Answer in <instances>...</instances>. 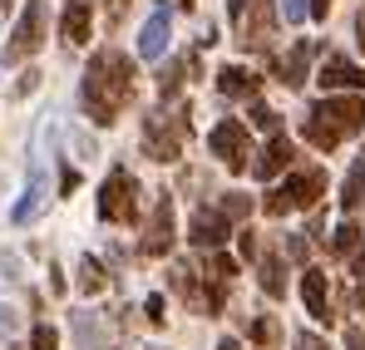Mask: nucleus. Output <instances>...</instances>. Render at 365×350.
<instances>
[{
    "mask_svg": "<svg viewBox=\"0 0 365 350\" xmlns=\"http://www.w3.org/2000/svg\"><path fill=\"white\" fill-rule=\"evenodd\" d=\"M40 202H45V182L40 177H30V187H25V197L10 207V222L15 227H25V222H35V212H40Z\"/></svg>",
    "mask_w": 365,
    "mask_h": 350,
    "instance_id": "20",
    "label": "nucleus"
},
{
    "mask_svg": "<svg viewBox=\"0 0 365 350\" xmlns=\"http://www.w3.org/2000/svg\"><path fill=\"white\" fill-rule=\"evenodd\" d=\"M321 89L326 94H336V89H365V69L351 64L346 55H326V64H321Z\"/></svg>",
    "mask_w": 365,
    "mask_h": 350,
    "instance_id": "10",
    "label": "nucleus"
},
{
    "mask_svg": "<svg viewBox=\"0 0 365 350\" xmlns=\"http://www.w3.org/2000/svg\"><path fill=\"white\" fill-rule=\"evenodd\" d=\"M262 207H267V217H287V212H292V192H287V187H272Z\"/></svg>",
    "mask_w": 365,
    "mask_h": 350,
    "instance_id": "30",
    "label": "nucleus"
},
{
    "mask_svg": "<svg viewBox=\"0 0 365 350\" xmlns=\"http://www.w3.org/2000/svg\"><path fill=\"white\" fill-rule=\"evenodd\" d=\"M89 25H94V0H69L64 5V40L69 45H84L89 40Z\"/></svg>",
    "mask_w": 365,
    "mask_h": 350,
    "instance_id": "17",
    "label": "nucleus"
},
{
    "mask_svg": "<svg viewBox=\"0 0 365 350\" xmlns=\"http://www.w3.org/2000/svg\"><path fill=\"white\" fill-rule=\"evenodd\" d=\"M311 55H316V45H311V40L292 45V55L277 64V79H282L287 89H302V84H306V69H311Z\"/></svg>",
    "mask_w": 365,
    "mask_h": 350,
    "instance_id": "16",
    "label": "nucleus"
},
{
    "mask_svg": "<svg viewBox=\"0 0 365 350\" xmlns=\"http://www.w3.org/2000/svg\"><path fill=\"white\" fill-rule=\"evenodd\" d=\"M148 321L163 326V296H148Z\"/></svg>",
    "mask_w": 365,
    "mask_h": 350,
    "instance_id": "37",
    "label": "nucleus"
},
{
    "mask_svg": "<svg viewBox=\"0 0 365 350\" xmlns=\"http://www.w3.org/2000/svg\"><path fill=\"white\" fill-rule=\"evenodd\" d=\"M79 287H84L89 296H99L104 287H109V272H104L94 257H84V262H79Z\"/></svg>",
    "mask_w": 365,
    "mask_h": 350,
    "instance_id": "26",
    "label": "nucleus"
},
{
    "mask_svg": "<svg viewBox=\"0 0 365 350\" xmlns=\"http://www.w3.org/2000/svg\"><path fill=\"white\" fill-rule=\"evenodd\" d=\"M302 133H306V143H311V148H316V153H336V143H341V138H346V133H341V128H336V123H331V118L321 114V109H311V114H306Z\"/></svg>",
    "mask_w": 365,
    "mask_h": 350,
    "instance_id": "15",
    "label": "nucleus"
},
{
    "mask_svg": "<svg viewBox=\"0 0 365 350\" xmlns=\"http://www.w3.org/2000/svg\"><path fill=\"white\" fill-rule=\"evenodd\" d=\"M207 148H212V153H217L232 173H247V168L257 163V158H252L257 148H252V133H247L242 118H222V123L207 133Z\"/></svg>",
    "mask_w": 365,
    "mask_h": 350,
    "instance_id": "4",
    "label": "nucleus"
},
{
    "mask_svg": "<svg viewBox=\"0 0 365 350\" xmlns=\"http://www.w3.org/2000/svg\"><path fill=\"white\" fill-rule=\"evenodd\" d=\"M237 242H242V252H247V257L257 252V237H252V227H242V232H237Z\"/></svg>",
    "mask_w": 365,
    "mask_h": 350,
    "instance_id": "40",
    "label": "nucleus"
},
{
    "mask_svg": "<svg viewBox=\"0 0 365 350\" xmlns=\"http://www.w3.org/2000/svg\"><path fill=\"white\" fill-rule=\"evenodd\" d=\"M217 89H222L227 99H252V94H257V74L242 69V64H222V69H217Z\"/></svg>",
    "mask_w": 365,
    "mask_h": 350,
    "instance_id": "18",
    "label": "nucleus"
},
{
    "mask_svg": "<svg viewBox=\"0 0 365 350\" xmlns=\"http://www.w3.org/2000/svg\"><path fill=\"white\" fill-rule=\"evenodd\" d=\"M178 5H182V10H192V5H197V0H178Z\"/></svg>",
    "mask_w": 365,
    "mask_h": 350,
    "instance_id": "49",
    "label": "nucleus"
},
{
    "mask_svg": "<svg viewBox=\"0 0 365 350\" xmlns=\"http://www.w3.org/2000/svg\"><path fill=\"white\" fill-rule=\"evenodd\" d=\"M356 40H361V50H365V15H361V25H356Z\"/></svg>",
    "mask_w": 365,
    "mask_h": 350,
    "instance_id": "47",
    "label": "nucleus"
},
{
    "mask_svg": "<svg viewBox=\"0 0 365 350\" xmlns=\"http://www.w3.org/2000/svg\"><path fill=\"white\" fill-rule=\"evenodd\" d=\"M361 247H365V232L356 227V222H341L336 237H331V252H336V257H356Z\"/></svg>",
    "mask_w": 365,
    "mask_h": 350,
    "instance_id": "23",
    "label": "nucleus"
},
{
    "mask_svg": "<svg viewBox=\"0 0 365 350\" xmlns=\"http://www.w3.org/2000/svg\"><path fill=\"white\" fill-rule=\"evenodd\" d=\"M15 331H20V311L15 306H0V341H10Z\"/></svg>",
    "mask_w": 365,
    "mask_h": 350,
    "instance_id": "34",
    "label": "nucleus"
},
{
    "mask_svg": "<svg viewBox=\"0 0 365 350\" xmlns=\"http://www.w3.org/2000/svg\"><path fill=\"white\" fill-rule=\"evenodd\" d=\"M99 217L104 222H133L138 217V177L128 168H114L99 187Z\"/></svg>",
    "mask_w": 365,
    "mask_h": 350,
    "instance_id": "3",
    "label": "nucleus"
},
{
    "mask_svg": "<svg viewBox=\"0 0 365 350\" xmlns=\"http://www.w3.org/2000/svg\"><path fill=\"white\" fill-rule=\"evenodd\" d=\"M217 350H242V341H232V336H227V341H217Z\"/></svg>",
    "mask_w": 365,
    "mask_h": 350,
    "instance_id": "46",
    "label": "nucleus"
},
{
    "mask_svg": "<svg viewBox=\"0 0 365 350\" xmlns=\"http://www.w3.org/2000/svg\"><path fill=\"white\" fill-rule=\"evenodd\" d=\"M257 272H262V292L267 296H287V277H282L287 267H282V257H262Z\"/></svg>",
    "mask_w": 365,
    "mask_h": 350,
    "instance_id": "24",
    "label": "nucleus"
},
{
    "mask_svg": "<svg viewBox=\"0 0 365 350\" xmlns=\"http://www.w3.org/2000/svg\"><path fill=\"white\" fill-rule=\"evenodd\" d=\"M287 252H292V257L302 262V257H306V242H302V237H287Z\"/></svg>",
    "mask_w": 365,
    "mask_h": 350,
    "instance_id": "42",
    "label": "nucleus"
},
{
    "mask_svg": "<svg viewBox=\"0 0 365 350\" xmlns=\"http://www.w3.org/2000/svg\"><path fill=\"white\" fill-rule=\"evenodd\" d=\"M311 242H326V217H311Z\"/></svg>",
    "mask_w": 365,
    "mask_h": 350,
    "instance_id": "41",
    "label": "nucleus"
},
{
    "mask_svg": "<svg viewBox=\"0 0 365 350\" xmlns=\"http://www.w3.org/2000/svg\"><path fill=\"white\" fill-rule=\"evenodd\" d=\"M277 341H282V326H277L272 316H257V321H252V346L257 350H277Z\"/></svg>",
    "mask_w": 365,
    "mask_h": 350,
    "instance_id": "27",
    "label": "nucleus"
},
{
    "mask_svg": "<svg viewBox=\"0 0 365 350\" xmlns=\"http://www.w3.org/2000/svg\"><path fill=\"white\" fill-rule=\"evenodd\" d=\"M292 158H297V143H292L287 133H277V138L262 148V158L252 163V173H257V177H277L282 168H292Z\"/></svg>",
    "mask_w": 365,
    "mask_h": 350,
    "instance_id": "14",
    "label": "nucleus"
},
{
    "mask_svg": "<svg viewBox=\"0 0 365 350\" xmlns=\"http://www.w3.org/2000/svg\"><path fill=\"white\" fill-rule=\"evenodd\" d=\"M316 109L331 118L341 133H356V128H365V99H361V94H326Z\"/></svg>",
    "mask_w": 365,
    "mask_h": 350,
    "instance_id": "9",
    "label": "nucleus"
},
{
    "mask_svg": "<svg viewBox=\"0 0 365 350\" xmlns=\"http://www.w3.org/2000/svg\"><path fill=\"white\" fill-rule=\"evenodd\" d=\"M192 69H197V55H178L173 64H163V74H158V94H163V99H173Z\"/></svg>",
    "mask_w": 365,
    "mask_h": 350,
    "instance_id": "19",
    "label": "nucleus"
},
{
    "mask_svg": "<svg viewBox=\"0 0 365 350\" xmlns=\"http://www.w3.org/2000/svg\"><path fill=\"white\" fill-rule=\"evenodd\" d=\"M45 45V0H30L25 5V15H20V25L10 30V40H5V59L10 64H20V59H30L35 50Z\"/></svg>",
    "mask_w": 365,
    "mask_h": 350,
    "instance_id": "5",
    "label": "nucleus"
},
{
    "mask_svg": "<svg viewBox=\"0 0 365 350\" xmlns=\"http://www.w3.org/2000/svg\"><path fill=\"white\" fill-rule=\"evenodd\" d=\"M182 138H187V109L168 114V109H153L143 118V153L153 163H173L182 153Z\"/></svg>",
    "mask_w": 365,
    "mask_h": 350,
    "instance_id": "2",
    "label": "nucleus"
},
{
    "mask_svg": "<svg viewBox=\"0 0 365 350\" xmlns=\"http://www.w3.org/2000/svg\"><path fill=\"white\" fill-rule=\"evenodd\" d=\"M282 187L292 192V207H316V197L326 192V168H302V173L287 177Z\"/></svg>",
    "mask_w": 365,
    "mask_h": 350,
    "instance_id": "11",
    "label": "nucleus"
},
{
    "mask_svg": "<svg viewBox=\"0 0 365 350\" xmlns=\"http://www.w3.org/2000/svg\"><path fill=\"white\" fill-rule=\"evenodd\" d=\"M252 5H257V0H227V15H232V20L242 25V20H247V10H252Z\"/></svg>",
    "mask_w": 365,
    "mask_h": 350,
    "instance_id": "36",
    "label": "nucleus"
},
{
    "mask_svg": "<svg viewBox=\"0 0 365 350\" xmlns=\"http://www.w3.org/2000/svg\"><path fill=\"white\" fill-rule=\"evenodd\" d=\"M74 331H79L84 350H109V336H104V326H99L89 311H74Z\"/></svg>",
    "mask_w": 365,
    "mask_h": 350,
    "instance_id": "22",
    "label": "nucleus"
},
{
    "mask_svg": "<svg viewBox=\"0 0 365 350\" xmlns=\"http://www.w3.org/2000/svg\"><path fill=\"white\" fill-rule=\"evenodd\" d=\"M207 277H217V282H227V287H232V277H237V262H232L227 252H207Z\"/></svg>",
    "mask_w": 365,
    "mask_h": 350,
    "instance_id": "28",
    "label": "nucleus"
},
{
    "mask_svg": "<svg viewBox=\"0 0 365 350\" xmlns=\"http://www.w3.org/2000/svg\"><path fill=\"white\" fill-rule=\"evenodd\" d=\"M123 20V0H109V25H119Z\"/></svg>",
    "mask_w": 365,
    "mask_h": 350,
    "instance_id": "44",
    "label": "nucleus"
},
{
    "mask_svg": "<svg viewBox=\"0 0 365 350\" xmlns=\"http://www.w3.org/2000/svg\"><path fill=\"white\" fill-rule=\"evenodd\" d=\"M302 301H306V311L316 316V321H336V311H331V287H326V272H306L302 277Z\"/></svg>",
    "mask_w": 365,
    "mask_h": 350,
    "instance_id": "13",
    "label": "nucleus"
},
{
    "mask_svg": "<svg viewBox=\"0 0 365 350\" xmlns=\"http://www.w3.org/2000/svg\"><path fill=\"white\" fill-rule=\"evenodd\" d=\"M60 187H64V192H74V187H79V173H74V168H64V177H60Z\"/></svg>",
    "mask_w": 365,
    "mask_h": 350,
    "instance_id": "43",
    "label": "nucleus"
},
{
    "mask_svg": "<svg viewBox=\"0 0 365 350\" xmlns=\"http://www.w3.org/2000/svg\"><path fill=\"white\" fill-rule=\"evenodd\" d=\"M168 35H173V20H168V10H153L148 20H143V35H138V55L143 59H158L168 50Z\"/></svg>",
    "mask_w": 365,
    "mask_h": 350,
    "instance_id": "12",
    "label": "nucleus"
},
{
    "mask_svg": "<svg viewBox=\"0 0 365 350\" xmlns=\"http://www.w3.org/2000/svg\"><path fill=\"white\" fill-rule=\"evenodd\" d=\"M252 123H257V128H267L272 138L282 133V118H277V109H267V104H252Z\"/></svg>",
    "mask_w": 365,
    "mask_h": 350,
    "instance_id": "31",
    "label": "nucleus"
},
{
    "mask_svg": "<svg viewBox=\"0 0 365 350\" xmlns=\"http://www.w3.org/2000/svg\"><path fill=\"white\" fill-rule=\"evenodd\" d=\"M297 350H331V346H326L321 336H311V331H302V336H297Z\"/></svg>",
    "mask_w": 365,
    "mask_h": 350,
    "instance_id": "35",
    "label": "nucleus"
},
{
    "mask_svg": "<svg viewBox=\"0 0 365 350\" xmlns=\"http://www.w3.org/2000/svg\"><path fill=\"white\" fill-rule=\"evenodd\" d=\"M356 306H361V311H365V282H361V287H356Z\"/></svg>",
    "mask_w": 365,
    "mask_h": 350,
    "instance_id": "48",
    "label": "nucleus"
},
{
    "mask_svg": "<svg viewBox=\"0 0 365 350\" xmlns=\"http://www.w3.org/2000/svg\"><path fill=\"white\" fill-rule=\"evenodd\" d=\"M30 350H60V331L40 321V326H35V336H30Z\"/></svg>",
    "mask_w": 365,
    "mask_h": 350,
    "instance_id": "32",
    "label": "nucleus"
},
{
    "mask_svg": "<svg viewBox=\"0 0 365 350\" xmlns=\"http://www.w3.org/2000/svg\"><path fill=\"white\" fill-rule=\"evenodd\" d=\"M222 212H227L232 222H247V212H252V197H247V192H227V197H222Z\"/></svg>",
    "mask_w": 365,
    "mask_h": 350,
    "instance_id": "29",
    "label": "nucleus"
},
{
    "mask_svg": "<svg viewBox=\"0 0 365 350\" xmlns=\"http://www.w3.org/2000/svg\"><path fill=\"white\" fill-rule=\"evenodd\" d=\"M326 10H331V0H311V15L316 20H326Z\"/></svg>",
    "mask_w": 365,
    "mask_h": 350,
    "instance_id": "45",
    "label": "nucleus"
},
{
    "mask_svg": "<svg viewBox=\"0 0 365 350\" xmlns=\"http://www.w3.org/2000/svg\"><path fill=\"white\" fill-rule=\"evenodd\" d=\"M346 350H365V331H361V326L346 331Z\"/></svg>",
    "mask_w": 365,
    "mask_h": 350,
    "instance_id": "38",
    "label": "nucleus"
},
{
    "mask_svg": "<svg viewBox=\"0 0 365 350\" xmlns=\"http://www.w3.org/2000/svg\"><path fill=\"white\" fill-rule=\"evenodd\" d=\"M361 202H365V153L351 163V177H346V187H341V207H346V212H356Z\"/></svg>",
    "mask_w": 365,
    "mask_h": 350,
    "instance_id": "21",
    "label": "nucleus"
},
{
    "mask_svg": "<svg viewBox=\"0 0 365 350\" xmlns=\"http://www.w3.org/2000/svg\"><path fill=\"white\" fill-rule=\"evenodd\" d=\"M79 99H84V109H89V118L99 128H109L123 114V104L133 99V64H128V55L123 50H99L89 59V69H84Z\"/></svg>",
    "mask_w": 365,
    "mask_h": 350,
    "instance_id": "1",
    "label": "nucleus"
},
{
    "mask_svg": "<svg viewBox=\"0 0 365 350\" xmlns=\"http://www.w3.org/2000/svg\"><path fill=\"white\" fill-rule=\"evenodd\" d=\"M282 15H287V25H302L311 15V0H282Z\"/></svg>",
    "mask_w": 365,
    "mask_h": 350,
    "instance_id": "33",
    "label": "nucleus"
},
{
    "mask_svg": "<svg viewBox=\"0 0 365 350\" xmlns=\"http://www.w3.org/2000/svg\"><path fill=\"white\" fill-rule=\"evenodd\" d=\"M168 247H173V197H168V192H158V202H153V212H148V227H143L138 252H143V257H168Z\"/></svg>",
    "mask_w": 365,
    "mask_h": 350,
    "instance_id": "7",
    "label": "nucleus"
},
{
    "mask_svg": "<svg viewBox=\"0 0 365 350\" xmlns=\"http://www.w3.org/2000/svg\"><path fill=\"white\" fill-rule=\"evenodd\" d=\"M173 287H178V296H187V301L202 311V296H197V267H187V262H173Z\"/></svg>",
    "mask_w": 365,
    "mask_h": 350,
    "instance_id": "25",
    "label": "nucleus"
},
{
    "mask_svg": "<svg viewBox=\"0 0 365 350\" xmlns=\"http://www.w3.org/2000/svg\"><path fill=\"white\" fill-rule=\"evenodd\" d=\"M227 232H232V217L222 207H197L192 212V227H187V242L202 247V252H217L227 242Z\"/></svg>",
    "mask_w": 365,
    "mask_h": 350,
    "instance_id": "8",
    "label": "nucleus"
},
{
    "mask_svg": "<svg viewBox=\"0 0 365 350\" xmlns=\"http://www.w3.org/2000/svg\"><path fill=\"white\" fill-rule=\"evenodd\" d=\"M351 272H356V282H365V247L351 257Z\"/></svg>",
    "mask_w": 365,
    "mask_h": 350,
    "instance_id": "39",
    "label": "nucleus"
},
{
    "mask_svg": "<svg viewBox=\"0 0 365 350\" xmlns=\"http://www.w3.org/2000/svg\"><path fill=\"white\" fill-rule=\"evenodd\" d=\"M237 40H242V50H252V55H267L272 50V40H277V10H272V0H257L247 10V20L237 25Z\"/></svg>",
    "mask_w": 365,
    "mask_h": 350,
    "instance_id": "6",
    "label": "nucleus"
}]
</instances>
